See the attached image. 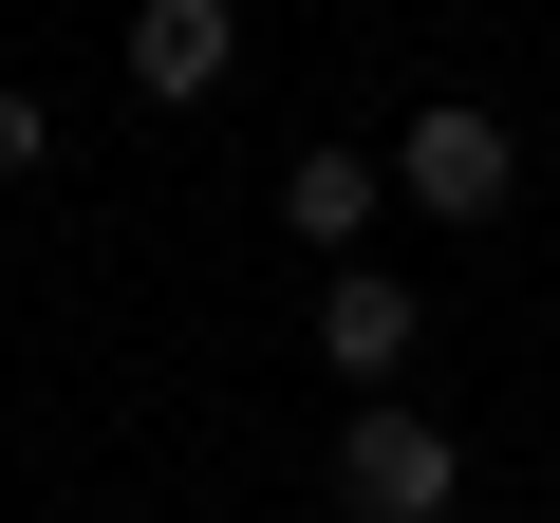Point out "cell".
<instances>
[{
    "label": "cell",
    "mask_w": 560,
    "mask_h": 523,
    "mask_svg": "<svg viewBox=\"0 0 560 523\" xmlns=\"http://www.w3.org/2000/svg\"><path fill=\"white\" fill-rule=\"evenodd\" d=\"M448 504H467V430L411 393H355L337 411V523H448Z\"/></svg>",
    "instance_id": "1"
},
{
    "label": "cell",
    "mask_w": 560,
    "mask_h": 523,
    "mask_svg": "<svg viewBox=\"0 0 560 523\" xmlns=\"http://www.w3.org/2000/svg\"><path fill=\"white\" fill-rule=\"evenodd\" d=\"M393 206H430V224H467V243H486V224L523 206V131H504L486 94H430V113L393 131Z\"/></svg>",
    "instance_id": "2"
},
{
    "label": "cell",
    "mask_w": 560,
    "mask_h": 523,
    "mask_svg": "<svg viewBox=\"0 0 560 523\" xmlns=\"http://www.w3.org/2000/svg\"><path fill=\"white\" fill-rule=\"evenodd\" d=\"M113 57H131V94H150V113H206V94L243 75V0H131Z\"/></svg>",
    "instance_id": "3"
},
{
    "label": "cell",
    "mask_w": 560,
    "mask_h": 523,
    "mask_svg": "<svg viewBox=\"0 0 560 523\" xmlns=\"http://www.w3.org/2000/svg\"><path fill=\"white\" fill-rule=\"evenodd\" d=\"M411 337H430V300H411V281L318 262V374H337V393H393V374H411Z\"/></svg>",
    "instance_id": "4"
},
{
    "label": "cell",
    "mask_w": 560,
    "mask_h": 523,
    "mask_svg": "<svg viewBox=\"0 0 560 523\" xmlns=\"http://www.w3.org/2000/svg\"><path fill=\"white\" fill-rule=\"evenodd\" d=\"M374 206H393V150H337V131H318L300 168H280V224H300L318 262H355V243H374Z\"/></svg>",
    "instance_id": "5"
},
{
    "label": "cell",
    "mask_w": 560,
    "mask_h": 523,
    "mask_svg": "<svg viewBox=\"0 0 560 523\" xmlns=\"http://www.w3.org/2000/svg\"><path fill=\"white\" fill-rule=\"evenodd\" d=\"M38 168H57V113H38L20 75H0V187H38Z\"/></svg>",
    "instance_id": "6"
}]
</instances>
